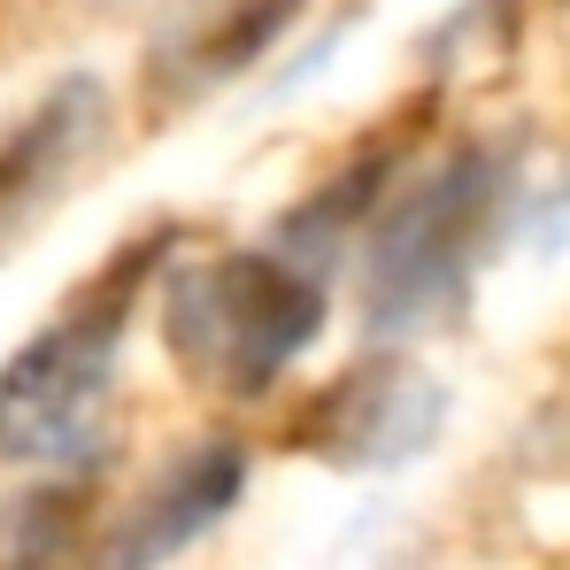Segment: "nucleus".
Returning a JSON list of instances; mask_svg holds the SVG:
<instances>
[{"label":"nucleus","instance_id":"obj_1","mask_svg":"<svg viewBox=\"0 0 570 570\" xmlns=\"http://www.w3.org/2000/svg\"><path fill=\"white\" fill-rule=\"evenodd\" d=\"M324 332V271L271 247H224L163 278V347L193 385L263 401Z\"/></svg>","mask_w":570,"mask_h":570},{"label":"nucleus","instance_id":"obj_2","mask_svg":"<svg viewBox=\"0 0 570 570\" xmlns=\"http://www.w3.org/2000/svg\"><path fill=\"white\" fill-rule=\"evenodd\" d=\"M170 247H178V232L124 239L94 278L62 301L55 324L0 363V455L47 463V455H70L94 432L100 401H108V379H116L124 324H131L139 293L155 285Z\"/></svg>","mask_w":570,"mask_h":570},{"label":"nucleus","instance_id":"obj_3","mask_svg":"<svg viewBox=\"0 0 570 570\" xmlns=\"http://www.w3.org/2000/svg\"><path fill=\"white\" fill-rule=\"evenodd\" d=\"M517 163L485 139H463L440 170L401 186L371 216V255H363V308L371 332H416L440 308L463 301L478 255L509 208Z\"/></svg>","mask_w":570,"mask_h":570},{"label":"nucleus","instance_id":"obj_4","mask_svg":"<svg viewBox=\"0 0 570 570\" xmlns=\"http://www.w3.org/2000/svg\"><path fill=\"white\" fill-rule=\"evenodd\" d=\"M448 416V393L409 371V363H355L324 393L301 401V416L285 424V448L301 455H324V463H347V471H385V463H409Z\"/></svg>","mask_w":570,"mask_h":570},{"label":"nucleus","instance_id":"obj_5","mask_svg":"<svg viewBox=\"0 0 570 570\" xmlns=\"http://www.w3.org/2000/svg\"><path fill=\"white\" fill-rule=\"evenodd\" d=\"M247 493V448L239 440H193L186 455H170L155 485L116 517V532L100 540V570H163L186 556L200 532H216Z\"/></svg>","mask_w":570,"mask_h":570},{"label":"nucleus","instance_id":"obj_6","mask_svg":"<svg viewBox=\"0 0 570 570\" xmlns=\"http://www.w3.org/2000/svg\"><path fill=\"white\" fill-rule=\"evenodd\" d=\"M301 8L308 0H193L147 55V100L155 108H186V100L232 86L239 70H255L301 23Z\"/></svg>","mask_w":570,"mask_h":570},{"label":"nucleus","instance_id":"obj_7","mask_svg":"<svg viewBox=\"0 0 570 570\" xmlns=\"http://www.w3.org/2000/svg\"><path fill=\"white\" fill-rule=\"evenodd\" d=\"M100 124H108L100 86L94 78H62L55 94L0 139V239H16L31 224V208L78 170V155L100 139Z\"/></svg>","mask_w":570,"mask_h":570},{"label":"nucleus","instance_id":"obj_8","mask_svg":"<svg viewBox=\"0 0 570 570\" xmlns=\"http://www.w3.org/2000/svg\"><path fill=\"white\" fill-rule=\"evenodd\" d=\"M409 124H416V116H393V124H385V139L371 131V139H363V147L324 178V186H308L301 208H285V224H278V247H285V255H301L308 271H324L355 232H371V216L393 200L401 155H409V139H416Z\"/></svg>","mask_w":570,"mask_h":570},{"label":"nucleus","instance_id":"obj_9","mask_svg":"<svg viewBox=\"0 0 570 570\" xmlns=\"http://www.w3.org/2000/svg\"><path fill=\"white\" fill-rule=\"evenodd\" d=\"M86 517H94L86 478H55L0 501V570H62L86 540Z\"/></svg>","mask_w":570,"mask_h":570},{"label":"nucleus","instance_id":"obj_10","mask_svg":"<svg viewBox=\"0 0 570 570\" xmlns=\"http://www.w3.org/2000/svg\"><path fill=\"white\" fill-rule=\"evenodd\" d=\"M493 8H501V0H493ZM517 8H532V0H509V16H517Z\"/></svg>","mask_w":570,"mask_h":570}]
</instances>
